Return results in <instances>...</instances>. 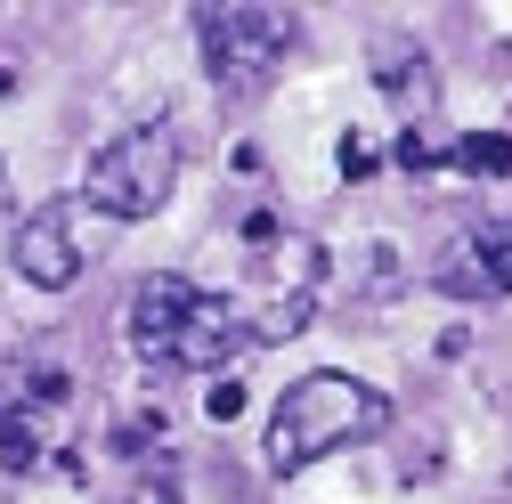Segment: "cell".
I'll list each match as a JSON object with an SVG mask.
<instances>
[{
    "label": "cell",
    "instance_id": "1",
    "mask_svg": "<svg viewBox=\"0 0 512 504\" xmlns=\"http://www.w3.org/2000/svg\"><path fill=\"white\" fill-rule=\"evenodd\" d=\"M122 334H131V350L147 366H179V374H220L252 350L244 334V309L187 285V277H147L131 293V318H122Z\"/></svg>",
    "mask_w": 512,
    "mask_h": 504
},
{
    "label": "cell",
    "instance_id": "2",
    "mask_svg": "<svg viewBox=\"0 0 512 504\" xmlns=\"http://www.w3.org/2000/svg\"><path fill=\"white\" fill-rule=\"evenodd\" d=\"M382 423H391V399H382L374 383H358V374H301V383L277 399L269 431H261V456L277 472H309L326 464L342 448H366V439H382Z\"/></svg>",
    "mask_w": 512,
    "mask_h": 504
},
{
    "label": "cell",
    "instance_id": "3",
    "mask_svg": "<svg viewBox=\"0 0 512 504\" xmlns=\"http://www.w3.org/2000/svg\"><path fill=\"white\" fill-rule=\"evenodd\" d=\"M171 187H179V139L163 122H139V131L106 139L90 155V171H82V196L106 220H155L171 204Z\"/></svg>",
    "mask_w": 512,
    "mask_h": 504
},
{
    "label": "cell",
    "instance_id": "4",
    "mask_svg": "<svg viewBox=\"0 0 512 504\" xmlns=\"http://www.w3.org/2000/svg\"><path fill=\"white\" fill-rule=\"evenodd\" d=\"M196 49H204V74L228 98H252L293 49V17L261 9V0H236V9H196Z\"/></svg>",
    "mask_w": 512,
    "mask_h": 504
},
{
    "label": "cell",
    "instance_id": "5",
    "mask_svg": "<svg viewBox=\"0 0 512 504\" xmlns=\"http://www.w3.org/2000/svg\"><path fill=\"white\" fill-rule=\"evenodd\" d=\"M9 269L33 285V293H66L82 277V236H74V212L66 204H41L9 228Z\"/></svg>",
    "mask_w": 512,
    "mask_h": 504
},
{
    "label": "cell",
    "instance_id": "6",
    "mask_svg": "<svg viewBox=\"0 0 512 504\" xmlns=\"http://www.w3.org/2000/svg\"><path fill=\"white\" fill-rule=\"evenodd\" d=\"M374 74H382V98H399L407 114H431V98H439V66H431L423 49H407V41H382Z\"/></svg>",
    "mask_w": 512,
    "mask_h": 504
},
{
    "label": "cell",
    "instance_id": "7",
    "mask_svg": "<svg viewBox=\"0 0 512 504\" xmlns=\"http://www.w3.org/2000/svg\"><path fill=\"white\" fill-rule=\"evenodd\" d=\"M447 163L480 171V179H512V139L504 131H464V139H447Z\"/></svg>",
    "mask_w": 512,
    "mask_h": 504
},
{
    "label": "cell",
    "instance_id": "8",
    "mask_svg": "<svg viewBox=\"0 0 512 504\" xmlns=\"http://www.w3.org/2000/svg\"><path fill=\"white\" fill-rule=\"evenodd\" d=\"M464 244H472V261L488 269V285L512 293V220H480V228H464Z\"/></svg>",
    "mask_w": 512,
    "mask_h": 504
},
{
    "label": "cell",
    "instance_id": "9",
    "mask_svg": "<svg viewBox=\"0 0 512 504\" xmlns=\"http://www.w3.org/2000/svg\"><path fill=\"white\" fill-rule=\"evenodd\" d=\"M131 504H228V496H212L204 480H187V472L171 464V472H147V480L131 488Z\"/></svg>",
    "mask_w": 512,
    "mask_h": 504
},
{
    "label": "cell",
    "instance_id": "10",
    "mask_svg": "<svg viewBox=\"0 0 512 504\" xmlns=\"http://www.w3.org/2000/svg\"><path fill=\"white\" fill-rule=\"evenodd\" d=\"M33 456H41V439H33L25 407H0V464H9V472H25Z\"/></svg>",
    "mask_w": 512,
    "mask_h": 504
},
{
    "label": "cell",
    "instance_id": "11",
    "mask_svg": "<svg viewBox=\"0 0 512 504\" xmlns=\"http://www.w3.org/2000/svg\"><path fill=\"white\" fill-rule=\"evenodd\" d=\"M391 163H399V171H439V163H447V147H439L431 131H407V139L391 147Z\"/></svg>",
    "mask_w": 512,
    "mask_h": 504
},
{
    "label": "cell",
    "instance_id": "12",
    "mask_svg": "<svg viewBox=\"0 0 512 504\" xmlns=\"http://www.w3.org/2000/svg\"><path fill=\"white\" fill-rule=\"evenodd\" d=\"M342 171H350V179H366V171H374V155H366V139H342Z\"/></svg>",
    "mask_w": 512,
    "mask_h": 504
},
{
    "label": "cell",
    "instance_id": "13",
    "mask_svg": "<svg viewBox=\"0 0 512 504\" xmlns=\"http://www.w3.org/2000/svg\"><path fill=\"white\" fill-rule=\"evenodd\" d=\"M236 407H244V391H236V383H220V391H212V423H228Z\"/></svg>",
    "mask_w": 512,
    "mask_h": 504
}]
</instances>
